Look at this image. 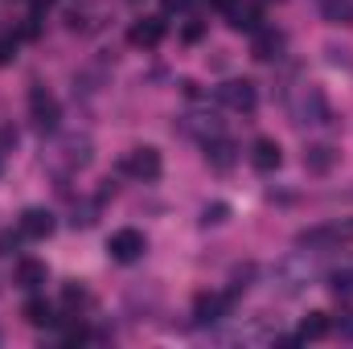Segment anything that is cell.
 I'll return each mask as SVG.
<instances>
[{
	"mask_svg": "<svg viewBox=\"0 0 353 349\" xmlns=\"http://www.w3.org/2000/svg\"><path fill=\"white\" fill-rule=\"evenodd\" d=\"M46 279H50V267L41 259H21L17 263V283H21L25 292H37Z\"/></svg>",
	"mask_w": 353,
	"mask_h": 349,
	"instance_id": "cell-12",
	"label": "cell"
},
{
	"mask_svg": "<svg viewBox=\"0 0 353 349\" xmlns=\"http://www.w3.org/2000/svg\"><path fill=\"white\" fill-rule=\"evenodd\" d=\"M325 54H329V62H333V66H353V50H341V46H325Z\"/></svg>",
	"mask_w": 353,
	"mask_h": 349,
	"instance_id": "cell-18",
	"label": "cell"
},
{
	"mask_svg": "<svg viewBox=\"0 0 353 349\" xmlns=\"http://www.w3.org/2000/svg\"><path fill=\"white\" fill-rule=\"evenodd\" d=\"M29 115H33V128H37V132H54V128H58V119H62L58 99H54L46 87L29 90Z\"/></svg>",
	"mask_w": 353,
	"mask_h": 349,
	"instance_id": "cell-4",
	"label": "cell"
},
{
	"mask_svg": "<svg viewBox=\"0 0 353 349\" xmlns=\"http://www.w3.org/2000/svg\"><path fill=\"white\" fill-rule=\"evenodd\" d=\"M279 161H283V152H279V144H275V140L259 136V140L251 144V165H255V173H275V169H279Z\"/></svg>",
	"mask_w": 353,
	"mask_h": 349,
	"instance_id": "cell-10",
	"label": "cell"
},
{
	"mask_svg": "<svg viewBox=\"0 0 353 349\" xmlns=\"http://www.w3.org/2000/svg\"><path fill=\"white\" fill-rule=\"evenodd\" d=\"M226 218H230V206H226V201L205 206V222H226Z\"/></svg>",
	"mask_w": 353,
	"mask_h": 349,
	"instance_id": "cell-19",
	"label": "cell"
},
{
	"mask_svg": "<svg viewBox=\"0 0 353 349\" xmlns=\"http://www.w3.org/2000/svg\"><path fill=\"white\" fill-rule=\"evenodd\" d=\"M226 21H230V29H239V33H259V29H263V12H259L255 4H234Z\"/></svg>",
	"mask_w": 353,
	"mask_h": 349,
	"instance_id": "cell-13",
	"label": "cell"
},
{
	"mask_svg": "<svg viewBox=\"0 0 353 349\" xmlns=\"http://www.w3.org/2000/svg\"><path fill=\"white\" fill-rule=\"evenodd\" d=\"M119 169L128 177H136V181H157L161 169H165V161H161V152H157L152 144H144V148H132V152L119 161Z\"/></svg>",
	"mask_w": 353,
	"mask_h": 349,
	"instance_id": "cell-2",
	"label": "cell"
},
{
	"mask_svg": "<svg viewBox=\"0 0 353 349\" xmlns=\"http://www.w3.org/2000/svg\"><path fill=\"white\" fill-rule=\"evenodd\" d=\"M205 161H210L214 173H230L234 161H239V148H234L226 136H210V140H205Z\"/></svg>",
	"mask_w": 353,
	"mask_h": 349,
	"instance_id": "cell-7",
	"label": "cell"
},
{
	"mask_svg": "<svg viewBox=\"0 0 353 349\" xmlns=\"http://www.w3.org/2000/svg\"><path fill=\"white\" fill-rule=\"evenodd\" d=\"M83 337H87V329H83V325H79V329H70V333H66V341H70V346H74V341H83Z\"/></svg>",
	"mask_w": 353,
	"mask_h": 349,
	"instance_id": "cell-26",
	"label": "cell"
},
{
	"mask_svg": "<svg viewBox=\"0 0 353 349\" xmlns=\"http://www.w3.org/2000/svg\"><path fill=\"white\" fill-rule=\"evenodd\" d=\"M214 94H218V103H226L230 111H255V107H259V90H255V83H247V79H230V83H222Z\"/></svg>",
	"mask_w": 353,
	"mask_h": 349,
	"instance_id": "cell-5",
	"label": "cell"
},
{
	"mask_svg": "<svg viewBox=\"0 0 353 349\" xmlns=\"http://www.w3.org/2000/svg\"><path fill=\"white\" fill-rule=\"evenodd\" d=\"M341 161V152L333 148V144H308V152H304V169L312 177H325L333 173V165Z\"/></svg>",
	"mask_w": 353,
	"mask_h": 349,
	"instance_id": "cell-9",
	"label": "cell"
},
{
	"mask_svg": "<svg viewBox=\"0 0 353 349\" xmlns=\"http://www.w3.org/2000/svg\"><path fill=\"white\" fill-rule=\"evenodd\" d=\"M17 230H21L25 239H50V235H54V214L41 210V206H29V210L21 214V222H17Z\"/></svg>",
	"mask_w": 353,
	"mask_h": 349,
	"instance_id": "cell-8",
	"label": "cell"
},
{
	"mask_svg": "<svg viewBox=\"0 0 353 349\" xmlns=\"http://www.w3.org/2000/svg\"><path fill=\"white\" fill-rule=\"evenodd\" d=\"M201 33H205V29L193 21V25H185V33H181V37H185V41H201Z\"/></svg>",
	"mask_w": 353,
	"mask_h": 349,
	"instance_id": "cell-22",
	"label": "cell"
},
{
	"mask_svg": "<svg viewBox=\"0 0 353 349\" xmlns=\"http://www.w3.org/2000/svg\"><path fill=\"white\" fill-rule=\"evenodd\" d=\"M329 329H333L329 312H308V317L300 321V337H304V341H321V337H329Z\"/></svg>",
	"mask_w": 353,
	"mask_h": 349,
	"instance_id": "cell-14",
	"label": "cell"
},
{
	"mask_svg": "<svg viewBox=\"0 0 353 349\" xmlns=\"http://www.w3.org/2000/svg\"><path fill=\"white\" fill-rule=\"evenodd\" d=\"M341 333H345V337H353V312H345V321H341Z\"/></svg>",
	"mask_w": 353,
	"mask_h": 349,
	"instance_id": "cell-27",
	"label": "cell"
},
{
	"mask_svg": "<svg viewBox=\"0 0 353 349\" xmlns=\"http://www.w3.org/2000/svg\"><path fill=\"white\" fill-rule=\"evenodd\" d=\"M8 144H17V132L12 128H0V148H8Z\"/></svg>",
	"mask_w": 353,
	"mask_h": 349,
	"instance_id": "cell-24",
	"label": "cell"
},
{
	"mask_svg": "<svg viewBox=\"0 0 353 349\" xmlns=\"http://www.w3.org/2000/svg\"><path fill=\"white\" fill-rule=\"evenodd\" d=\"M185 4H189V0H165V8H169V12H176V8H185Z\"/></svg>",
	"mask_w": 353,
	"mask_h": 349,
	"instance_id": "cell-28",
	"label": "cell"
},
{
	"mask_svg": "<svg viewBox=\"0 0 353 349\" xmlns=\"http://www.w3.org/2000/svg\"><path fill=\"white\" fill-rule=\"evenodd\" d=\"M325 21L329 25H353V0H325Z\"/></svg>",
	"mask_w": 353,
	"mask_h": 349,
	"instance_id": "cell-17",
	"label": "cell"
},
{
	"mask_svg": "<svg viewBox=\"0 0 353 349\" xmlns=\"http://www.w3.org/2000/svg\"><path fill=\"white\" fill-rule=\"evenodd\" d=\"M12 54H17V41H0V66L12 62Z\"/></svg>",
	"mask_w": 353,
	"mask_h": 349,
	"instance_id": "cell-23",
	"label": "cell"
},
{
	"mask_svg": "<svg viewBox=\"0 0 353 349\" xmlns=\"http://www.w3.org/2000/svg\"><path fill=\"white\" fill-rule=\"evenodd\" d=\"M128 41H132V46H144V50L161 46V41H165V21H157V17H148V21H136V25L128 29Z\"/></svg>",
	"mask_w": 353,
	"mask_h": 349,
	"instance_id": "cell-11",
	"label": "cell"
},
{
	"mask_svg": "<svg viewBox=\"0 0 353 349\" xmlns=\"http://www.w3.org/2000/svg\"><path fill=\"white\" fill-rule=\"evenodd\" d=\"M333 292H337V296H353V271H345V275H333Z\"/></svg>",
	"mask_w": 353,
	"mask_h": 349,
	"instance_id": "cell-20",
	"label": "cell"
},
{
	"mask_svg": "<svg viewBox=\"0 0 353 349\" xmlns=\"http://www.w3.org/2000/svg\"><path fill=\"white\" fill-rule=\"evenodd\" d=\"M25 321L37 325V329H50V325H54V308H50L46 300H29V304H25Z\"/></svg>",
	"mask_w": 353,
	"mask_h": 349,
	"instance_id": "cell-16",
	"label": "cell"
},
{
	"mask_svg": "<svg viewBox=\"0 0 353 349\" xmlns=\"http://www.w3.org/2000/svg\"><path fill=\"white\" fill-rule=\"evenodd\" d=\"M234 4H239V0H210V8H218V12H226V17H230Z\"/></svg>",
	"mask_w": 353,
	"mask_h": 349,
	"instance_id": "cell-25",
	"label": "cell"
},
{
	"mask_svg": "<svg viewBox=\"0 0 353 349\" xmlns=\"http://www.w3.org/2000/svg\"><path fill=\"white\" fill-rule=\"evenodd\" d=\"M279 50H283V33H271V29H259V33H255V58H259V62L279 58Z\"/></svg>",
	"mask_w": 353,
	"mask_h": 349,
	"instance_id": "cell-15",
	"label": "cell"
},
{
	"mask_svg": "<svg viewBox=\"0 0 353 349\" xmlns=\"http://www.w3.org/2000/svg\"><path fill=\"white\" fill-rule=\"evenodd\" d=\"M0 157H4V152H0Z\"/></svg>",
	"mask_w": 353,
	"mask_h": 349,
	"instance_id": "cell-29",
	"label": "cell"
},
{
	"mask_svg": "<svg viewBox=\"0 0 353 349\" xmlns=\"http://www.w3.org/2000/svg\"><path fill=\"white\" fill-rule=\"evenodd\" d=\"M337 243H353V218L341 222H325V226H308L296 235V247H337Z\"/></svg>",
	"mask_w": 353,
	"mask_h": 349,
	"instance_id": "cell-1",
	"label": "cell"
},
{
	"mask_svg": "<svg viewBox=\"0 0 353 349\" xmlns=\"http://www.w3.org/2000/svg\"><path fill=\"white\" fill-rule=\"evenodd\" d=\"M234 296H239V292H226V296H214V292H201V296L193 300V321H197V325H210V321H222V317H226V308L234 304Z\"/></svg>",
	"mask_w": 353,
	"mask_h": 349,
	"instance_id": "cell-6",
	"label": "cell"
},
{
	"mask_svg": "<svg viewBox=\"0 0 353 349\" xmlns=\"http://www.w3.org/2000/svg\"><path fill=\"white\" fill-rule=\"evenodd\" d=\"M144 251H148V239H144L140 230H132V226H123V230H115V235L107 239V255L115 263H136Z\"/></svg>",
	"mask_w": 353,
	"mask_h": 349,
	"instance_id": "cell-3",
	"label": "cell"
},
{
	"mask_svg": "<svg viewBox=\"0 0 353 349\" xmlns=\"http://www.w3.org/2000/svg\"><path fill=\"white\" fill-rule=\"evenodd\" d=\"M66 304H70V308H79V304H87V292L70 283V288H66Z\"/></svg>",
	"mask_w": 353,
	"mask_h": 349,
	"instance_id": "cell-21",
	"label": "cell"
}]
</instances>
